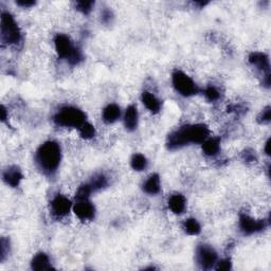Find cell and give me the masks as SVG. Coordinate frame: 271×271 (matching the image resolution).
Segmentation results:
<instances>
[{"instance_id":"cell-9","label":"cell","mask_w":271,"mask_h":271,"mask_svg":"<svg viewBox=\"0 0 271 271\" xmlns=\"http://www.w3.org/2000/svg\"><path fill=\"white\" fill-rule=\"evenodd\" d=\"M72 210L79 220L83 222L92 221L95 216V207L90 198L75 199Z\"/></svg>"},{"instance_id":"cell-23","label":"cell","mask_w":271,"mask_h":271,"mask_svg":"<svg viewBox=\"0 0 271 271\" xmlns=\"http://www.w3.org/2000/svg\"><path fill=\"white\" fill-rule=\"evenodd\" d=\"M78 130H79L81 138L85 139V140L92 139L94 137V136H95L94 126L91 123H89L87 121L84 124H83L81 127H79Z\"/></svg>"},{"instance_id":"cell-28","label":"cell","mask_w":271,"mask_h":271,"mask_svg":"<svg viewBox=\"0 0 271 271\" xmlns=\"http://www.w3.org/2000/svg\"><path fill=\"white\" fill-rule=\"evenodd\" d=\"M112 19H114V14L108 9L103 10L101 13V22L104 25H109L111 24Z\"/></svg>"},{"instance_id":"cell-30","label":"cell","mask_w":271,"mask_h":271,"mask_svg":"<svg viewBox=\"0 0 271 271\" xmlns=\"http://www.w3.org/2000/svg\"><path fill=\"white\" fill-rule=\"evenodd\" d=\"M243 159L247 162H255L258 160L257 155H255V152L251 149H247L243 153Z\"/></svg>"},{"instance_id":"cell-29","label":"cell","mask_w":271,"mask_h":271,"mask_svg":"<svg viewBox=\"0 0 271 271\" xmlns=\"http://www.w3.org/2000/svg\"><path fill=\"white\" fill-rule=\"evenodd\" d=\"M232 268V263L229 259H224L221 261H217L215 269L216 270H230Z\"/></svg>"},{"instance_id":"cell-31","label":"cell","mask_w":271,"mask_h":271,"mask_svg":"<svg viewBox=\"0 0 271 271\" xmlns=\"http://www.w3.org/2000/svg\"><path fill=\"white\" fill-rule=\"evenodd\" d=\"M9 246V242L5 238L1 239V262L4 261L5 255L9 254V249L6 250V247Z\"/></svg>"},{"instance_id":"cell-25","label":"cell","mask_w":271,"mask_h":271,"mask_svg":"<svg viewBox=\"0 0 271 271\" xmlns=\"http://www.w3.org/2000/svg\"><path fill=\"white\" fill-rule=\"evenodd\" d=\"M257 121H258V123H260L262 125H266V124L270 123V121H271V107L270 106L265 107L260 112Z\"/></svg>"},{"instance_id":"cell-32","label":"cell","mask_w":271,"mask_h":271,"mask_svg":"<svg viewBox=\"0 0 271 271\" xmlns=\"http://www.w3.org/2000/svg\"><path fill=\"white\" fill-rule=\"evenodd\" d=\"M16 3L22 7H31L35 5V1H29V0H20V1H17Z\"/></svg>"},{"instance_id":"cell-13","label":"cell","mask_w":271,"mask_h":271,"mask_svg":"<svg viewBox=\"0 0 271 271\" xmlns=\"http://www.w3.org/2000/svg\"><path fill=\"white\" fill-rule=\"evenodd\" d=\"M4 182L12 187H16L20 184L21 180L24 179L21 171L17 167H10L3 172Z\"/></svg>"},{"instance_id":"cell-21","label":"cell","mask_w":271,"mask_h":271,"mask_svg":"<svg viewBox=\"0 0 271 271\" xmlns=\"http://www.w3.org/2000/svg\"><path fill=\"white\" fill-rule=\"evenodd\" d=\"M148 165V161L146 159V157L142 154H135L132 157L131 160V167L133 170L137 171V172H141L144 171Z\"/></svg>"},{"instance_id":"cell-1","label":"cell","mask_w":271,"mask_h":271,"mask_svg":"<svg viewBox=\"0 0 271 271\" xmlns=\"http://www.w3.org/2000/svg\"><path fill=\"white\" fill-rule=\"evenodd\" d=\"M210 137V130L206 124H193L185 125L181 129L173 132L169 135L167 140V146L171 150H176L189 145L201 144V143Z\"/></svg>"},{"instance_id":"cell-24","label":"cell","mask_w":271,"mask_h":271,"mask_svg":"<svg viewBox=\"0 0 271 271\" xmlns=\"http://www.w3.org/2000/svg\"><path fill=\"white\" fill-rule=\"evenodd\" d=\"M203 94H205L206 99L210 102H215L220 99L221 96V93L220 91H218V89L214 86H208L205 89V91H203Z\"/></svg>"},{"instance_id":"cell-26","label":"cell","mask_w":271,"mask_h":271,"mask_svg":"<svg viewBox=\"0 0 271 271\" xmlns=\"http://www.w3.org/2000/svg\"><path fill=\"white\" fill-rule=\"evenodd\" d=\"M91 193H92L91 187H90V185L88 183L83 184L78 189V192H77V194H75V199L90 198V195H91Z\"/></svg>"},{"instance_id":"cell-19","label":"cell","mask_w":271,"mask_h":271,"mask_svg":"<svg viewBox=\"0 0 271 271\" xmlns=\"http://www.w3.org/2000/svg\"><path fill=\"white\" fill-rule=\"evenodd\" d=\"M121 117V109L117 104H109L104 108L102 118L103 121L106 124H112L117 122Z\"/></svg>"},{"instance_id":"cell-33","label":"cell","mask_w":271,"mask_h":271,"mask_svg":"<svg viewBox=\"0 0 271 271\" xmlns=\"http://www.w3.org/2000/svg\"><path fill=\"white\" fill-rule=\"evenodd\" d=\"M264 152L267 156L270 155V139H268L265 143V147H264Z\"/></svg>"},{"instance_id":"cell-18","label":"cell","mask_w":271,"mask_h":271,"mask_svg":"<svg viewBox=\"0 0 271 271\" xmlns=\"http://www.w3.org/2000/svg\"><path fill=\"white\" fill-rule=\"evenodd\" d=\"M31 268L33 270H36V271L54 269L53 267H52V264H51L49 257L46 253H44V252L37 253L35 257L32 259Z\"/></svg>"},{"instance_id":"cell-27","label":"cell","mask_w":271,"mask_h":271,"mask_svg":"<svg viewBox=\"0 0 271 271\" xmlns=\"http://www.w3.org/2000/svg\"><path fill=\"white\" fill-rule=\"evenodd\" d=\"M93 5H94L93 1H78L77 3H75L77 10L85 15H88L90 12H91Z\"/></svg>"},{"instance_id":"cell-8","label":"cell","mask_w":271,"mask_h":271,"mask_svg":"<svg viewBox=\"0 0 271 271\" xmlns=\"http://www.w3.org/2000/svg\"><path fill=\"white\" fill-rule=\"evenodd\" d=\"M238 227L244 235H253L264 231L267 227V223L264 220H257L246 213H240Z\"/></svg>"},{"instance_id":"cell-20","label":"cell","mask_w":271,"mask_h":271,"mask_svg":"<svg viewBox=\"0 0 271 271\" xmlns=\"http://www.w3.org/2000/svg\"><path fill=\"white\" fill-rule=\"evenodd\" d=\"M182 228L186 234L193 235V236L198 235L201 232L200 224L198 223L197 220H195V218H187V220H185L182 225Z\"/></svg>"},{"instance_id":"cell-7","label":"cell","mask_w":271,"mask_h":271,"mask_svg":"<svg viewBox=\"0 0 271 271\" xmlns=\"http://www.w3.org/2000/svg\"><path fill=\"white\" fill-rule=\"evenodd\" d=\"M195 260H196L199 268L209 270L215 267L218 261L217 252L213 247L206 244H201L197 247L196 253H195Z\"/></svg>"},{"instance_id":"cell-11","label":"cell","mask_w":271,"mask_h":271,"mask_svg":"<svg viewBox=\"0 0 271 271\" xmlns=\"http://www.w3.org/2000/svg\"><path fill=\"white\" fill-rule=\"evenodd\" d=\"M248 61H249L250 65L254 67L255 69L260 70L263 72V75L270 72V61L269 57L264 52H251L248 57Z\"/></svg>"},{"instance_id":"cell-16","label":"cell","mask_w":271,"mask_h":271,"mask_svg":"<svg viewBox=\"0 0 271 271\" xmlns=\"http://www.w3.org/2000/svg\"><path fill=\"white\" fill-rule=\"evenodd\" d=\"M142 190L148 195H157L161 190L160 177L158 174H152L142 184Z\"/></svg>"},{"instance_id":"cell-3","label":"cell","mask_w":271,"mask_h":271,"mask_svg":"<svg viewBox=\"0 0 271 271\" xmlns=\"http://www.w3.org/2000/svg\"><path fill=\"white\" fill-rule=\"evenodd\" d=\"M54 47L58 57L65 59L70 65H78L82 62V51L74 46L67 35L57 34L54 37Z\"/></svg>"},{"instance_id":"cell-4","label":"cell","mask_w":271,"mask_h":271,"mask_svg":"<svg viewBox=\"0 0 271 271\" xmlns=\"http://www.w3.org/2000/svg\"><path fill=\"white\" fill-rule=\"evenodd\" d=\"M53 122L61 127L79 129L86 122V114L74 106H64L53 117Z\"/></svg>"},{"instance_id":"cell-5","label":"cell","mask_w":271,"mask_h":271,"mask_svg":"<svg viewBox=\"0 0 271 271\" xmlns=\"http://www.w3.org/2000/svg\"><path fill=\"white\" fill-rule=\"evenodd\" d=\"M1 43L6 46H15L21 42L20 29L10 13L1 14Z\"/></svg>"},{"instance_id":"cell-12","label":"cell","mask_w":271,"mask_h":271,"mask_svg":"<svg viewBox=\"0 0 271 271\" xmlns=\"http://www.w3.org/2000/svg\"><path fill=\"white\" fill-rule=\"evenodd\" d=\"M123 121H124L125 129L129 132H133L137 129L139 115H138L137 107H136L135 105H130V106L126 108Z\"/></svg>"},{"instance_id":"cell-2","label":"cell","mask_w":271,"mask_h":271,"mask_svg":"<svg viewBox=\"0 0 271 271\" xmlns=\"http://www.w3.org/2000/svg\"><path fill=\"white\" fill-rule=\"evenodd\" d=\"M62 160V148L56 141L50 140L43 143L35 154L37 167L45 175H53L56 173Z\"/></svg>"},{"instance_id":"cell-10","label":"cell","mask_w":271,"mask_h":271,"mask_svg":"<svg viewBox=\"0 0 271 271\" xmlns=\"http://www.w3.org/2000/svg\"><path fill=\"white\" fill-rule=\"evenodd\" d=\"M73 203L65 195L57 194L51 200V213L57 218H63L70 213Z\"/></svg>"},{"instance_id":"cell-34","label":"cell","mask_w":271,"mask_h":271,"mask_svg":"<svg viewBox=\"0 0 271 271\" xmlns=\"http://www.w3.org/2000/svg\"><path fill=\"white\" fill-rule=\"evenodd\" d=\"M0 112H1V121L5 122V120H6V110H5L4 106H1V110H0Z\"/></svg>"},{"instance_id":"cell-17","label":"cell","mask_w":271,"mask_h":271,"mask_svg":"<svg viewBox=\"0 0 271 271\" xmlns=\"http://www.w3.org/2000/svg\"><path fill=\"white\" fill-rule=\"evenodd\" d=\"M201 144L203 154L209 157L216 156L221 150V139L217 137H209Z\"/></svg>"},{"instance_id":"cell-15","label":"cell","mask_w":271,"mask_h":271,"mask_svg":"<svg viewBox=\"0 0 271 271\" xmlns=\"http://www.w3.org/2000/svg\"><path fill=\"white\" fill-rule=\"evenodd\" d=\"M142 103L152 114H158L161 110V101L158 97L149 91H143L141 96Z\"/></svg>"},{"instance_id":"cell-22","label":"cell","mask_w":271,"mask_h":271,"mask_svg":"<svg viewBox=\"0 0 271 271\" xmlns=\"http://www.w3.org/2000/svg\"><path fill=\"white\" fill-rule=\"evenodd\" d=\"M88 184L90 185V187H91L92 193H94V192H99V191L105 189V187H106L108 184V181H107V178L105 177L103 174H97V175L93 176L91 181H90Z\"/></svg>"},{"instance_id":"cell-6","label":"cell","mask_w":271,"mask_h":271,"mask_svg":"<svg viewBox=\"0 0 271 271\" xmlns=\"http://www.w3.org/2000/svg\"><path fill=\"white\" fill-rule=\"evenodd\" d=\"M172 84L180 95L185 97L196 95L200 91L198 85L193 79L181 70H176L172 74Z\"/></svg>"},{"instance_id":"cell-14","label":"cell","mask_w":271,"mask_h":271,"mask_svg":"<svg viewBox=\"0 0 271 271\" xmlns=\"http://www.w3.org/2000/svg\"><path fill=\"white\" fill-rule=\"evenodd\" d=\"M168 206L173 213L176 215H180L184 212V210L186 208V199L182 194L176 193L174 195H172L169 198Z\"/></svg>"}]
</instances>
